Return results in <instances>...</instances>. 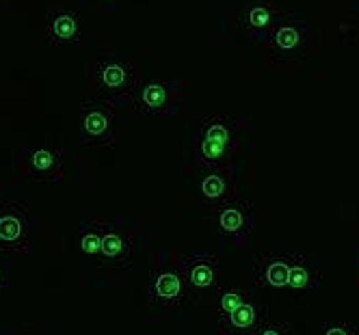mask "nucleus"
Instances as JSON below:
<instances>
[{
    "label": "nucleus",
    "mask_w": 359,
    "mask_h": 335,
    "mask_svg": "<svg viewBox=\"0 0 359 335\" xmlns=\"http://www.w3.org/2000/svg\"><path fill=\"white\" fill-rule=\"evenodd\" d=\"M79 18L69 11H55L50 13L48 22H46V37L50 43L55 46H63V43H69L79 37Z\"/></svg>",
    "instance_id": "nucleus-10"
},
{
    "label": "nucleus",
    "mask_w": 359,
    "mask_h": 335,
    "mask_svg": "<svg viewBox=\"0 0 359 335\" xmlns=\"http://www.w3.org/2000/svg\"><path fill=\"white\" fill-rule=\"evenodd\" d=\"M9 335H13V333H9Z\"/></svg>",
    "instance_id": "nucleus-24"
},
{
    "label": "nucleus",
    "mask_w": 359,
    "mask_h": 335,
    "mask_svg": "<svg viewBox=\"0 0 359 335\" xmlns=\"http://www.w3.org/2000/svg\"><path fill=\"white\" fill-rule=\"evenodd\" d=\"M201 139H208V141H217V143H223L227 145L229 143V128L223 123V121H210L206 128H203V135Z\"/></svg>",
    "instance_id": "nucleus-18"
},
{
    "label": "nucleus",
    "mask_w": 359,
    "mask_h": 335,
    "mask_svg": "<svg viewBox=\"0 0 359 335\" xmlns=\"http://www.w3.org/2000/svg\"><path fill=\"white\" fill-rule=\"evenodd\" d=\"M147 299L158 305H177L184 299V279L175 271L161 268L151 275L147 286Z\"/></svg>",
    "instance_id": "nucleus-5"
},
{
    "label": "nucleus",
    "mask_w": 359,
    "mask_h": 335,
    "mask_svg": "<svg viewBox=\"0 0 359 335\" xmlns=\"http://www.w3.org/2000/svg\"><path fill=\"white\" fill-rule=\"evenodd\" d=\"M93 85L97 100L113 109L130 102L137 91V76L130 61L121 57H102L93 65Z\"/></svg>",
    "instance_id": "nucleus-1"
},
{
    "label": "nucleus",
    "mask_w": 359,
    "mask_h": 335,
    "mask_svg": "<svg viewBox=\"0 0 359 335\" xmlns=\"http://www.w3.org/2000/svg\"><path fill=\"white\" fill-rule=\"evenodd\" d=\"M225 189H227V182H225V177L219 173H212V175L201 179V193L208 199H221L225 195Z\"/></svg>",
    "instance_id": "nucleus-16"
},
{
    "label": "nucleus",
    "mask_w": 359,
    "mask_h": 335,
    "mask_svg": "<svg viewBox=\"0 0 359 335\" xmlns=\"http://www.w3.org/2000/svg\"><path fill=\"white\" fill-rule=\"evenodd\" d=\"M219 227L225 231V234H232V236H243V231L247 229L245 225V214L241 208H225L219 214Z\"/></svg>",
    "instance_id": "nucleus-14"
},
{
    "label": "nucleus",
    "mask_w": 359,
    "mask_h": 335,
    "mask_svg": "<svg viewBox=\"0 0 359 335\" xmlns=\"http://www.w3.org/2000/svg\"><path fill=\"white\" fill-rule=\"evenodd\" d=\"M171 85L165 83H145L143 87H137L135 91V107L143 115H163L171 109L173 102Z\"/></svg>",
    "instance_id": "nucleus-7"
},
{
    "label": "nucleus",
    "mask_w": 359,
    "mask_h": 335,
    "mask_svg": "<svg viewBox=\"0 0 359 335\" xmlns=\"http://www.w3.org/2000/svg\"><path fill=\"white\" fill-rule=\"evenodd\" d=\"M227 151V145L217 143V141H208V139H201L197 145V156L201 158V163L206 165H217L219 160H223Z\"/></svg>",
    "instance_id": "nucleus-15"
},
{
    "label": "nucleus",
    "mask_w": 359,
    "mask_h": 335,
    "mask_svg": "<svg viewBox=\"0 0 359 335\" xmlns=\"http://www.w3.org/2000/svg\"><path fill=\"white\" fill-rule=\"evenodd\" d=\"M305 29L297 27V24H284L279 27L273 37H271V46H273V55L277 59H292L297 55L303 53L305 43Z\"/></svg>",
    "instance_id": "nucleus-9"
},
{
    "label": "nucleus",
    "mask_w": 359,
    "mask_h": 335,
    "mask_svg": "<svg viewBox=\"0 0 359 335\" xmlns=\"http://www.w3.org/2000/svg\"><path fill=\"white\" fill-rule=\"evenodd\" d=\"M133 255V238L119 227H107L104 238H102L97 262L107 266H123Z\"/></svg>",
    "instance_id": "nucleus-6"
},
{
    "label": "nucleus",
    "mask_w": 359,
    "mask_h": 335,
    "mask_svg": "<svg viewBox=\"0 0 359 335\" xmlns=\"http://www.w3.org/2000/svg\"><path fill=\"white\" fill-rule=\"evenodd\" d=\"M33 247V221L27 205L7 201L0 205V251L27 255Z\"/></svg>",
    "instance_id": "nucleus-2"
},
{
    "label": "nucleus",
    "mask_w": 359,
    "mask_h": 335,
    "mask_svg": "<svg viewBox=\"0 0 359 335\" xmlns=\"http://www.w3.org/2000/svg\"><path fill=\"white\" fill-rule=\"evenodd\" d=\"M255 309L251 307V305H247V303H243L236 312H232V314H227L225 318H223V324H225V329L229 331V333H241V331H245V329H249V327H253L255 324Z\"/></svg>",
    "instance_id": "nucleus-13"
},
{
    "label": "nucleus",
    "mask_w": 359,
    "mask_h": 335,
    "mask_svg": "<svg viewBox=\"0 0 359 335\" xmlns=\"http://www.w3.org/2000/svg\"><path fill=\"white\" fill-rule=\"evenodd\" d=\"M307 281H310V277H307V271L303 266H290V277H288V286L294 288V290H301L307 286Z\"/></svg>",
    "instance_id": "nucleus-19"
},
{
    "label": "nucleus",
    "mask_w": 359,
    "mask_h": 335,
    "mask_svg": "<svg viewBox=\"0 0 359 335\" xmlns=\"http://www.w3.org/2000/svg\"><path fill=\"white\" fill-rule=\"evenodd\" d=\"M325 335H353L348 327H331Z\"/></svg>",
    "instance_id": "nucleus-22"
},
{
    "label": "nucleus",
    "mask_w": 359,
    "mask_h": 335,
    "mask_svg": "<svg viewBox=\"0 0 359 335\" xmlns=\"http://www.w3.org/2000/svg\"><path fill=\"white\" fill-rule=\"evenodd\" d=\"M260 335H284V333H281V331H277V329H264Z\"/></svg>",
    "instance_id": "nucleus-23"
},
{
    "label": "nucleus",
    "mask_w": 359,
    "mask_h": 335,
    "mask_svg": "<svg viewBox=\"0 0 359 335\" xmlns=\"http://www.w3.org/2000/svg\"><path fill=\"white\" fill-rule=\"evenodd\" d=\"M107 227L109 225L102 223V221H81V225H79V247H81V253L85 257H89V260H97Z\"/></svg>",
    "instance_id": "nucleus-11"
},
{
    "label": "nucleus",
    "mask_w": 359,
    "mask_h": 335,
    "mask_svg": "<svg viewBox=\"0 0 359 335\" xmlns=\"http://www.w3.org/2000/svg\"><path fill=\"white\" fill-rule=\"evenodd\" d=\"M243 24H245V29H249L251 33L255 35H260L264 31L271 29V24H273V11L271 7L266 5H260V7H251L247 9L245 18H243Z\"/></svg>",
    "instance_id": "nucleus-12"
},
{
    "label": "nucleus",
    "mask_w": 359,
    "mask_h": 335,
    "mask_svg": "<svg viewBox=\"0 0 359 335\" xmlns=\"http://www.w3.org/2000/svg\"><path fill=\"white\" fill-rule=\"evenodd\" d=\"M115 109L102 100H87L81 104L79 141L91 147H104L115 141Z\"/></svg>",
    "instance_id": "nucleus-3"
},
{
    "label": "nucleus",
    "mask_w": 359,
    "mask_h": 335,
    "mask_svg": "<svg viewBox=\"0 0 359 335\" xmlns=\"http://www.w3.org/2000/svg\"><path fill=\"white\" fill-rule=\"evenodd\" d=\"M288 277H290V266L286 262H273L266 268V281L275 288H284L288 286Z\"/></svg>",
    "instance_id": "nucleus-17"
},
{
    "label": "nucleus",
    "mask_w": 359,
    "mask_h": 335,
    "mask_svg": "<svg viewBox=\"0 0 359 335\" xmlns=\"http://www.w3.org/2000/svg\"><path fill=\"white\" fill-rule=\"evenodd\" d=\"M9 283H11V281H9V264L0 260V294L7 292Z\"/></svg>",
    "instance_id": "nucleus-21"
},
{
    "label": "nucleus",
    "mask_w": 359,
    "mask_h": 335,
    "mask_svg": "<svg viewBox=\"0 0 359 335\" xmlns=\"http://www.w3.org/2000/svg\"><path fill=\"white\" fill-rule=\"evenodd\" d=\"M24 171L39 182H59L63 177V156L59 149L35 147L24 151Z\"/></svg>",
    "instance_id": "nucleus-4"
},
{
    "label": "nucleus",
    "mask_w": 359,
    "mask_h": 335,
    "mask_svg": "<svg viewBox=\"0 0 359 335\" xmlns=\"http://www.w3.org/2000/svg\"><path fill=\"white\" fill-rule=\"evenodd\" d=\"M243 305V296L241 294H236V292H227V294H223L221 296V309H223V314L227 316V314H232V312H236V309Z\"/></svg>",
    "instance_id": "nucleus-20"
},
{
    "label": "nucleus",
    "mask_w": 359,
    "mask_h": 335,
    "mask_svg": "<svg viewBox=\"0 0 359 335\" xmlns=\"http://www.w3.org/2000/svg\"><path fill=\"white\" fill-rule=\"evenodd\" d=\"M182 279L189 288L206 290L217 279V262L208 255H195L189 257L182 264Z\"/></svg>",
    "instance_id": "nucleus-8"
}]
</instances>
